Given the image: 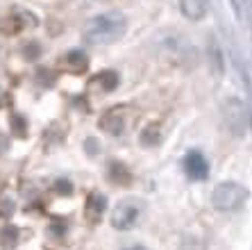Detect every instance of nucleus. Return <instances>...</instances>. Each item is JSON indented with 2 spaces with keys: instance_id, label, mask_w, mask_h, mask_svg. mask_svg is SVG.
<instances>
[{
  "instance_id": "6e6552de",
  "label": "nucleus",
  "mask_w": 252,
  "mask_h": 250,
  "mask_svg": "<svg viewBox=\"0 0 252 250\" xmlns=\"http://www.w3.org/2000/svg\"><path fill=\"white\" fill-rule=\"evenodd\" d=\"M107 210V198L102 196V193L98 191H91L87 198V210H84V214H87V221L89 223H98L100 218H102V214H105Z\"/></svg>"
},
{
  "instance_id": "f257e3e1",
  "label": "nucleus",
  "mask_w": 252,
  "mask_h": 250,
  "mask_svg": "<svg viewBox=\"0 0 252 250\" xmlns=\"http://www.w3.org/2000/svg\"><path fill=\"white\" fill-rule=\"evenodd\" d=\"M127 30V18L121 12H105L89 18L82 28V39L91 46H109L123 39Z\"/></svg>"
},
{
  "instance_id": "0eeeda50",
  "label": "nucleus",
  "mask_w": 252,
  "mask_h": 250,
  "mask_svg": "<svg viewBox=\"0 0 252 250\" xmlns=\"http://www.w3.org/2000/svg\"><path fill=\"white\" fill-rule=\"evenodd\" d=\"M59 69L66 71V73H84L89 69V57L84 50L75 48V50H68L66 55L59 57Z\"/></svg>"
},
{
  "instance_id": "20e7f679",
  "label": "nucleus",
  "mask_w": 252,
  "mask_h": 250,
  "mask_svg": "<svg viewBox=\"0 0 252 250\" xmlns=\"http://www.w3.org/2000/svg\"><path fill=\"white\" fill-rule=\"evenodd\" d=\"M248 105H243L241 100H229L225 105V125L234 134H243L248 132Z\"/></svg>"
},
{
  "instance_id": "9d476101",
  "label": "nucleus",
  "mask_w": 252,
  "mask_h": 250,
  "mask_svg": "<svg viewBox=\"0 0 252 250\" xmlns=\"http://www.w3.org/2000/svg\"><path fill=\"white\" fill-rule=\"evenodd\" d=\"M94 84L98 89H102V91H114L118 87V73L116 71H100L94 77Z\"/></svg>"
},
{
  "instance_id": "4468645a",
  "label": "nucleus",
  "mask_w": 252,
  "mask_h": 250,
  "mask_svg": "<svg viewBox=\"0 0 252 250\" xmlns=\"http://www.w3.org/2000/svg\"><path fill=\"white\" fill-rule=\"evenodd\" d=\"M12 134H16L18 139L28 137V121H25V116H21V114L12 116Z\"/></svg>"
},
{
  "instance_id": "9b49d317",
  "label": "nucleus",
  "mask_w": 252,
  "mask_h": 250,
  "mask_svg": "<svg viewBox=\"0 0 252 250\" xmlns=\"http://www.w3.org/2000/svg\"><path fill=\"white\" fill-rule=\"evenodd\" d=\"M18 237H21V232H18V227L12 225V223H7V225L0 230V244H2V248H5V250H14V248H16Z\"/></svg>"
},
{
  "instance_id": "f3484780",
  "label": "nucleus",
  "mask_w": 252,
  "mask_h": 250,
  "mask_svg": "<svg viewBox=\"0 0 252 250\" xmlns=\"http://www.w3.org/2000/svg\"><path fill=\"white\" fill-rule=\"evenodd\" d=\"M84 148H87V152H89V155H95V152L100 150V143L94 139V137H91V139H87V141H84Z\"/></svg>"
},
{
  "instance_id": "f8f14e48",
  "label": "nucleus",
  "mask_w": 252,
  "mask_h": 250,
  "mask_svg": "<svg viewBox=\"0 0 252 250\" xmlns=\"http://www.w3.org/2000/svg\"><path fill=\"white\" fill-rule=\"evenodd\" d=\"M109 180L116 182V184H129L132 182V173L127 171L125 164L112 162V166H109Z\"/></svg>"
},
{
  "instance_id": "ddd939ff",
  "label": "nucleus",
  "mask_w": 252,
  "mask_h": 250,
  "mask_svg": "<svg viewBox=\"0 0 252 250\" xmlns=\"http://www.w3.org/2000/svg\"><path fill=\"white\" fill-rule=\"evenodd\" d=\"M159 141H161V130L157 128V125H148L146 130H143V134H141V143L143 145H157Z\"/></svg>"
},
{
  "instance_id": "7ed1b4c3",
  "label": "nucleus",
  "mask_w": 252,
  "mask_h": 250,
  "mask_svg": "<svg viewBox=\"0 0 252 250\" xmlns=\"http://www.w3.org/2000/svg\"><path fill=\"white\" fill-rule=\"evenodd\" d=\"M139 216H141V203H136V200H121L112 214V225L114 230L125 232V230L136 225Z\"/></svg>"
},
{
  "instance_id": "2eb2a0df",
  "label": "nucleus",
  "mask_w": 252,
  "mask_h": 250,
  "mask_svg": "<svg viewBox=\"0 0 252 250\" xmlns=\"http://www.w3.org/2000/svg\"><path fill=\"white\" fill-rule=\"evenodd\" d=\"M23 55H25V59H39V55H41V46L36 43V41H30V43H25V48H23Z\"/></svg>"
},
{
  "instance_id": "f03ea898",
  "label": "nucleus",
  "mask_w": 252,
  "mask_h": 250,
  "mask_svg": "<svg viewBox=\"0 0 252 250\" xmlns=\"http://www.w3.org/2000/svg\"><path fill=\"white\" fill-rule=\"evenodd\" d=\"M248 200V191L236 182H220V184L211 191V205L218 212H239Z\"/></svg>"
},
{
  "instance_id": "dca6fc26",
  "label": "nucleus",
  "mask_w": 252,
  "mask_h": 250,
  "mask_svg": "<svg viewBox=\"0 0 252 250\" xmlns=\"http://www.w3.org/2000/svg\"><path fill=\"white\" fill-rule=\"evenodd\" d=\"M55 189H57V193H64V196H70V193H73V184H70L68 180H59L57 184H55Z\"/></svg>"
},
{
  "instance_id": "423d86ee",
  "label": "nucleus",
  "mask_w": 252,
  "mask_h": 250,
  "mask_svg": "<svg viewBox=\"0 0 252 250\" xmlns=\"http://www.w3.org/2000/svg\"><path fill=\"white\" fill-rule=\"evenodd\" d=\"M184 171L191 180H207V175H209V162L205 159V155L200 150H191L187 152V157H184Z\"/></svg>"
},
{
  "instance_id": "a211bd4d",
  "label": "nucleus",
  "mask_w": 252,
  "mask_h": 250,
  "mask_svg": "<svg viewBox=\"0 0 252 250\" xmlns=\"http://www.w3.org/2000/svg\"><path fill=\"white\" fill-rule=\"evenodd\" d=\"M7 103H9V93H7L5 89L0 87V109H2V107H5Z\"/></svg>"
},
{
  "instance_id": "39448f33",
  "label": "nucleus",
  "mask_w": 252,
  "mask_h": 250,
  "mask_svg": "<svg viewBox=\"0 0 252 250\" xmlns=\"http://www.w3.org/2000/svg\"><path fill=\"white\" fill-rule=\"evenodd\" d=\"M125 125H127V116H125L123 107H116V109L105 111L98 121V128L105 134H112V137H118V134L125 132Z\"/></svg>"
},
{
  "instance_id": "1a4fd4ad",
  "label": "nucleus",
  "mask_w": 252,
  "mask_h": 250,
  "mask_svg": "<svg viewBox=\"0 0 252 250\" xmlns=\"http://www.w3.org/2000/svg\"><path fill=\"white\" fill-rule=\"evenodd\" d=\"M180 9L189 21H200L207 14V2L205 0H180Z\"/></svg>"
}]
</instances>
